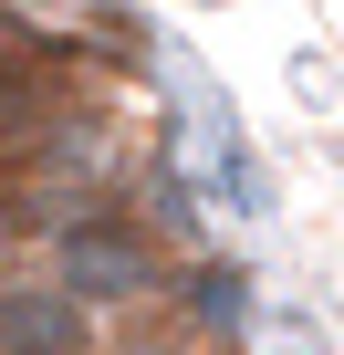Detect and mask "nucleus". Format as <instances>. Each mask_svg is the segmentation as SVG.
I'll return each instance as SVG.
<instances>
[{"label": "nucleus", "mask_w": 344, "mask_h": 355, "mask_svg": "<svg viewBox=\"0 0 344 355\" xmlns=\"http://www.w3.org/2000/svg\"><path fill=\"white\" fill-rule=\"evenodd\" d=\"M115 355H188V345H115Z\"/></svg>", "instance_id": "5"}, {"label": "nucleus", "mask_w": 344, "mask_h": 355, "mask_svg": "<svg viewBox=\"0 0 344 355\" xmlns=\"http://www.w3.org/2000/svg\"><path fill=\"white\" fill-rule=\"evenodd\" d=\"M0 282H11V272H0Z\"/></svg>", "instance_id": "6"}, {"label": "nucleus", "mask_w": 344, "mask_h": 355, "mask_svg": "<svg viewBox=\"0 0 344 355\" xmlns=\"http://www.w3.org/2000/svg\"><path fill=\"white\" fill-rule=\"evenodd\" d=\"M0 355H94V303L42 282H0Z\"/></svg>", "instance_id": "2"}, {"label": "nucleus", "mask_w": 344, "mask_h": 355, "mask_svg": "<svg viewBox=\"0 0 344 355\" xmlns=\"http://www.w3.org/2000/svg\"><path fill=\"white\" fill-rule=\"evenodd\" d=\"M53 282L84 293L94 313H105V303H146V293H156V230H146L136 209L84 199L73 220H53Z\"/></svg>", "instance_id": "1"}, {"label": "nucleus", "mask_w": 344, "mask_h": 355, "mask_svg": "<svg viewBox=\"0 0 344 355\" xmlns=\"http://www.w3.org/2000/svg\"><path fill=\"white\" fill-rule=\"evenodd\" d=\"M178 313H188L199 334H240V324H251V272H240V261H199V272L178 282Z\"/></svg>", "instance_id": "3"}, {"label": "nucleus", "mask_w": 344, "mask_h": 355, "mask_svg": "<svg viewBox=\"0 0 344 355\" xmlns=\"http://www.w3.org/2000/svg\"><path fill=\"white\" fill-rule=\"evenodd\" d=\"M21 136H32V84L0 63V146H21Z\"/></svg>", "instance_id": "4"}]
</instances>
